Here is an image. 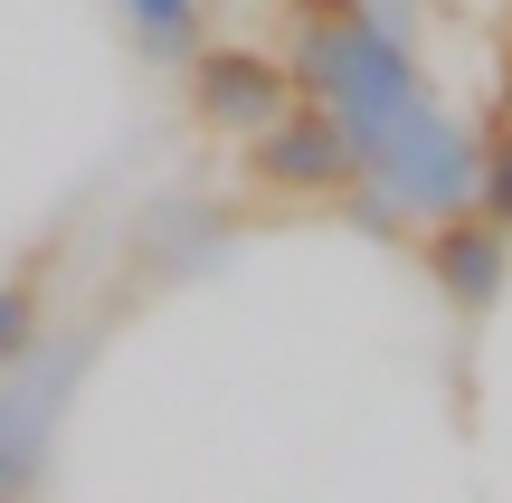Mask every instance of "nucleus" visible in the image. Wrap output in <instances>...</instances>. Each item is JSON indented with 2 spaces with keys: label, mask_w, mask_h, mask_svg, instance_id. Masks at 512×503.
<instances>
[{
  "label": "nucleus",
  "mask_w": 512,
  "mask_h": 503,
  "mask_svg": "<svg viewBox=\"0 0 512 503\" xmlns=\"http://www.w3.org/2000/svg\"><path fill=\"white\" fill-rule=\"evenodd\" d=\"M95 342H105V323H67V333H38V352L0 371V503H38L57 418H67Z\"/></svg>",
  "instance_id": "nucleus-1"
},
{
  "label": "nucleus",
  "mask_w": 512,
  "mask_h": 503,
  "mask_svg": "<svg viewBox=\"0 0 512 503\" xmlns=\"http://www.w3.org/2000/svg\"><path fill=\"white\" fill-rule=\"evenodd\" d=\"M475 162H484V133H465L456 114L427 95L418 114H399V133H389L380 162L361 171V190L399 209V228H437V219H456V209H475Z\"/></svg>",
  "instance_id": "nucleus-2"
},
{
  "label": "nucleus",
  "mask_w": 512,
  "mask_h": 503,
  "mask_svg": "<svg viewBox=\"0 0 512 503\" xmlns=\"http://www.w3.org/2000/svg\"><path fill=\"white\" fill-rule=\"evenodd\" d=\"M238 171H247L256 200H342L351 190V143H342V124H332V105L294 95L266 133H247Z\"/></svg>",
  "instance_id": "nucleus-3"
},
{
  "label": "nucleus",
  "mask_w": 512,
  "mask_h": 503,
  "mask_svg": "<svg viewBox=\"0 0 512 503\" xmlns=\"http://www.w3.org/2000/svg\"><path fill=\"white\" fill-rule=\"evenodd\" d=\"M181 105L200 133H219V143H247V133H266L275 114L294 105V67L266 48H238V38H209L200 57L181 67Z\"/></svg>",
  "instance_id": "nucleus-4"
},
{
  "label": "nucleus",
  "mask_w": 512,
  "mask_h": 503,
  "mask_svg": "<svg viewBox=\"0 0 512 503\" xmlns=\"http://www.w3.org/2000/svg\"><path fill=\"white\" fill-rule=\"evenodd\" d=\"M418 266L456 323H484L512 295V228H494L484 209H456V219L418 228Z\"/></svg>",
  "instance_id": "nucleus-5"
},
{
  "label": "nucleus",
  "mask_w": 512,
  "mask_h": 503,
  "mask_svg": "<svg viewBox=\"0 0 512 503\" xmlns=\"http://www.w3.org/2000/svg\"><path fill=\"white\" fill-rule=\"evenodd\" d=\"M114 19H124L133 57H152V67H171V76L209 48V0H114Z\"/></svg>",
  "instance_id": "nucleus-6"
},
{
  "label": "nucleus",
  "mask_w": 512,
  "mask_h": 503,
  "mask_svg": "<svg viewBox=\"0 0 512 503\" xmlns=\"http://www.w3.org/2000/svg\"><path fill=\"white\" fill-rule=\"evenodd\" d=\"M48 295H57V247L29 257L19 276H0V371L38 352V333H48Z\"/></svg>",
  "instance_id": "nucleus-7"
},
{
  "label": "nucleus",
  "mask_w": 512,
  "mask_h": 503,
  "mask_svg": "<svg viewBox=\"0 0 512 503\" xmlns=\"http://www.w3.org/2000/svg\"><path fill=\"white\" fill-rule=\"evenodd\" d=\"M475 209L494 228H512V124H484V162H475Z\"/></svg>",
  "instance_id": "nucleus-8"
},
{
  "label": "nucleus",
  "mask_w": 512,
  "mask_h": 503,
  "mask_svg": "<svg viewBox=\"0 0 512 503\" xmlns=\"http://www.w3.org/2000/svg\"><path fill=\"white\" fill-rule=\"evenodd\" d=\"M484 124H512V29H503V57H494V114Z\"/></svg>",
  "instance_id": "nucleus-9"
},
{
  "label": "nucleus",
  "mask_w": 512,
  "mask_h": 503,
  "mask_svg": "<svg viewBox=\"0 0 512 503\" xmlns=\"http://www.w3.org/2000/svg\"><path fill=\"white\" fill-rule=\"evenodd\" d=\"M294 19H323V29H342V19H361V0H285Z\"/></svg>",
  "instance_id": "nucleus-10"
}]
</instances>
